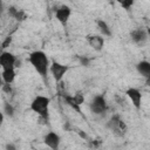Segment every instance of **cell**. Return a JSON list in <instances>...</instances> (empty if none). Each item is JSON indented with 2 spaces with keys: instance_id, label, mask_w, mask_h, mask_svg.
Returning <instances> with one entry per match:
<instances>
[{
  "instance_id": "1",
  "label": "cell",
  "mask_w": 150,
  "mask_h": 150,
  "mask_svg": "<svg viewBox=\"0 0 150 150\" xmlns=\"http://www.w3.org/2000/svg\"><path fill=\"white\" fill-rule=\"evenodd\" d=\"M29 62L33 68L42 76L46 77L49 70V60L47 55L41 50H35L29 55Z\"/></svg>"
},
{
  "instance_id": "2",
  "label": "cell",
  "mask_w": 150,
  "mask_h": 150,
  "mask_svg": "<svg viewBox=\"0 0 150 150\" xmlns=\"http://www.w3.org/2000/svg\"><path fill=\"white\" fill-rule=\"evenodd\" d=\"M49 103L50 100L46 96H36L33 102L30 103V109L36 112L40 117L42 118H48V114H49Z\"/></svg>"
},
{
  "instance_id": "3",
  "label": "cell",
  "mask_w": 150,
  "mask_h": 150,
  "mask_svg": "<svg viewBox=\"0 0 150 150\" xmlns=\"http://www.w3.org/2000/svg\"><path fill=\"white\" fill-rule=\"evenodd\" d=\"M16 61L18 60H16L15 55L9 53V52H2L0 54V67L2 68V70L14 69Z\"/></svg>"
},
{
  "instance_id": "4",
  "label": "cell",
  "mask_w": 150,
  "mask_h": 150,
  "mask_svg": "<svg viewBox=\"0 0 150 150\" xmlns=\"http://www.w3.org/2000/svg\"><path fill=\"white\" fill-rule=\"evenodd\" d=\"M90 110L93 114H97V115L105 112V110H107L105 98L102 95H96L90 103Z\"/></svg>"
},
{
  "instance_id": "5",
  "label": "cell",
  "mask_w": 150,
  "mask_h": 150,
  "mask_svg": "<svg viewBox=\"0 0 150 150\" xmlns=\"http://www.w3.org/2000/svg\"><path fill=\"white\" fill-rule=\"evenodd\" d=\"M49 70H50V73H52V75H53L54 80H55L56 82H60V81L62 80L63 75L67 73L68 66H64V64H62V63H59V62L54 61V62L49 66Z\"/></svg>"
},
{
  "instance_id": "6",
  "label": "cell",
  "mask_w": 150,
  "mask_h": 150,
  "mask_svg": "<svg viewBox=\"0 0 150 150\" xmlns=\"http://www.w3.org/2000/svg\"><path fill=\"white\" fill-rule=\"evenodd\" d=\"M70 14H71V9L69 6H66V5H62L55 9V16H56L57 21L63 26L67 25L69 18H70Z\"/></svg>"
},
{
  "instance_id": "7",
  "label": "cell",
  "mask_w": 150,
  "mask_h": 150,
  "mask_svg": "<svg viewBox=\"0 0 150 150\" xmlns=\"http://www.w3.org/2000/svg\"><path fill=\"white\" fill-rule=\"evenodd\" d=\"M60 142H61L60 136H59L56 132H54V131H50V132H48V134L45 136V143H46V145L49 146L52 150H59Z\"/></svg>"
},
{
  "instance_id": "8",
  "label": "cell",
  "mask_w": 150,
  "mask_h": 150,
  "mask_svg": "<svg viewBox=\"0 0 150 150\" xmlns=\"http://www.w3.org/2000/svg\"><path fill=\"white\" fill-rule=\"evenodd\" d=\"M127 96L130 98V101L132 102L134 107L136 109H139L141 108V101H142V94L138 89L136 88H129L127 91H125Z\"/></svg>"
},
{
  "instance_id": "9",
  "label": "cell",
  "mask_w": 150,
  "mask_h": 150,
  "mask_svg": "<svg viewBox=\"0 0 150 150\" xmlns=\"http://www.w3.org/2000/svg\"><path fill=\"white\" fill-rule=\"evenodd\" d=\"M131 36V40L135 42V43H138V45H143L146 39H148V34L143 29V28H138V29H134L130 34Z\"/></svg>"
},
{
  "instance_id": "10",
  "label": "cell",
  "mask_w": 150,
  "mask_h": 150,
  "mask_svg": "<svg viewBox=\"0 0 150 150\" xmlns=\"http://www.w3.org/2000/svg\"><path fill=\"white\" fill-rule=\"evenodd\" d=\"M87 40H88L89 46L97 52H100L104 46V39L101 35H89Z\"/></svg>"
},
{
  "instance_id": "11",
  "label": "cell",
  "mask_w": 150,
  "mask_h": 150,
  "mask_svg": "<svg viewBox=\"0 0 150 150\" xmlns=\"http://www.w3.org/2000/svg\"><path fill=\"white\" fill-rule=\"evenodd\" d=\"M136 68H137V71L143 77H145L148 80L150 79V62H148V61H141V62L137 63Z\"/></svg>"
},
{
  "instance_id": "12",
  "label": "cell",
  "mask_w": 150,
  "mask_h": 150,
  "mask_svg": "<svg viewBox=\"0 0 150 150\" xmlns=\"http://www.w3.org/2000/svg\"><path fill=\"white\" fill-rule=\"evenodd\" d=\"M1 79H2L4 83H7V84L13 83V81L15 80V70H14V69L2 70V73H1Z\"/></svg>"
},
{
  "instance_id": "13",
  "label": "cell",
  "mask_w": 150,
  "mask_h": 150,
  "mask_svg": "<svg viewBox=\"0 0 150 150\" xmlns=\"http://www.w3.org/2000/svg\"><path fill=\"white\" fill-rule=\"evenodd\" d=\"M97 27L100 29V32L104 35V36H110L111 35V30L108 26V23L103 20H97Z\"/></svg>"
},
{
  "instance_id": "14",
  "label": "cell",
  "mask_w": 150,
  "mask_h": 150,
  "mask_svg": "<svg viewBox=\"0 0 150 150\" xmlns=\"http://www.w3.org/2000/svg\"><path fill=\"white\" fill-rule=\"evenodd\" d=\"M64 97V101H66V103L67 104H69L73 109H75L77 112H81V109H80V105L74 101V98H73V96H69V95H64L63 96Z\"/></svg>"
},
{
  "instance_id": "15",
  "label": "cell",
  "mask_w": 150,
  "mask_h": 150,
  "mask_svg": "<svg viewBox=\"0 0 150 150\" xmlns=\"http://www.w3.org/2000/svg\"><path fill=\"white\" fill-rule=\"evenodd\" d=\"M4 111H5V114H6L7 116H9V117H12V116L14 115V108H13V105L9 104L8 102H5V104H4Z\"/></svg>"
},
{
  "instance_id": "16",
  "label": "cell",
  "mask_w": 150,
  "mask_h": 150,
  "mask_svg": "<svg viewBox=\"0 0 150 150\" xmlns=\"http://www.w3.org/2000/svg\"><path fill=\"white\" fill-rule=\"evenodd\" d=\"M120 5L124 8V9H129L132 5H134V1L132 0H127V1H120Z\"/></svg>"
},
{
  "instance_id": "17",
  "label": "cell",
  "mask_w": 150,
  "mask_h": 150,
  "mask_svg": "<svg viewBox=\"0 0 150 150\" xmlns=\"http://www.w3.org/2000/svg\"><path fill=\"white\" fill-rule=\"evenodd\" d=\"M16 20H23L25 18H26V15H25V13L22 12V11H18V13L15 14V16H14Z\"/></svg>"
},
{
  "instance_id": "18",
  "label": "cell",
  "mask_w": 150,
  "mask_h": 150,
  "mask_svg": "<svg viewBox=\"0 0 150 150\" xmlns=\"http://www.w3.org/2000/svg\"><path fill=\"white\" fill-rule=\"evenodd\" d=\"M11 42H12V38H11V36L6 38V40H5V41L2 42V45H1V48H6V47H7V46H8Z\"/></svg>"
},
{
  "instance_id": "19",
  "label": "cell",
  "mask_w": 150,
  "mask_h": 150,
  "mask_svg": "<svg viewBox=\"0 0 150 150\" xmlns=\"http://www.w3.org/2000/svg\"><path fill=\"white\" fill-rule=\"evenodd\" d=\"M1 88H2V90H4L5 93H7V94H9V93L12 91V88H11V84H7V83H5V84H4V86H2Z\"/></svg>"
},
{
  "instance_id": "20",
  "label": "cell",
  "mask_w": 150,
  "mask_h": 150,
  "mask_svg": "<svg viewBox=\"0 0 150 150\" xmlns=\"http://www.w3.org/2000/svg\"><path fill=\"white\" fill-rule=\"evenodd\" d=\"M6 150H16V146L13 143H7L6 144Z\"/></svg>"
},
{
  "instance_id": "21",
  "label": "cell",
  "mask_w": 150,
  "mask_h": 150,
  "mask_svg": "<svg viewBox=\"0 0 150 150\" xmlns=\"http://www.w3.org/2000/svg\"><path fill=\"white\" fill-rule=\"evenodd\" d=\"M81 62H82V64H84V66L88 64V60H87V59H81Z\"/></svg>"
},
{
  "instance_id": "22",
  "label": "cell",
  "mask_w": 150,
  "mask_h": 150,
  "mask_svg": "<svg viewBox=\"0 0 150 150\" xmlns=\"http://www.w3.org/2000/svg\"><path fill=\"white\" fill-rule=\"evenodd\" d=\"M2 122H4V114L0 111V125L2 124Z\"/></svg>"
},
{
  "instance_id": "23",
  "label": "cell",
  "mask_w": 150,
  "mask_h": 150,
  "mask_svg": "<svg viewBox=\"0 0 150 150\" xmlns=\"http://www.w3.org/2000/svg\"><path fill=\"white\" fill-rule=\"evenodd\" d=\"M1 12H2V4H1V1H0V14H1Z\"/></svg>"
}]
</instances>
